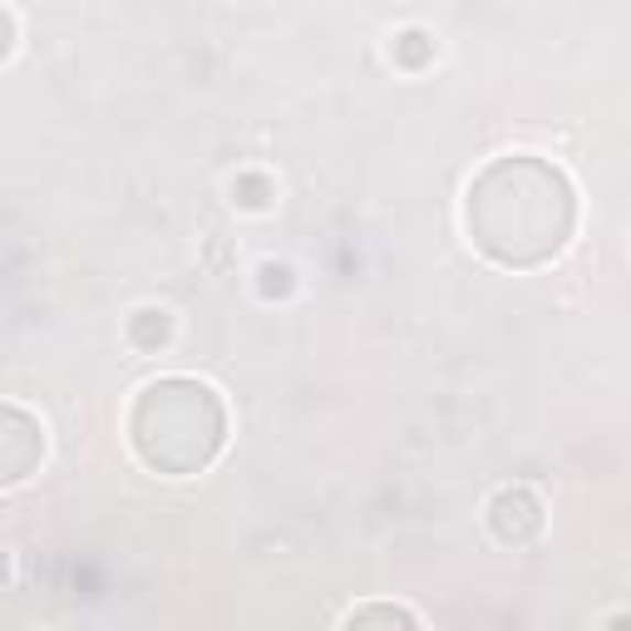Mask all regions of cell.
Segmentation results:
<instances>
[{
	"label": "cell",
	"instance_id": "1",
	"mask_svg": "<svg viewBox=\"0 0 631 631\" xmlns=\"http://www.w3.org/2000/svg\"><path fill=\"white\" fill-rule=\"evenodd\" d=\"M346 622L350 627H356V622H415V617H410L405 607H366V612H350Z\"/></svg>",
	"mask_w": 631,
	"mask_h": 631
}]
</instances>
